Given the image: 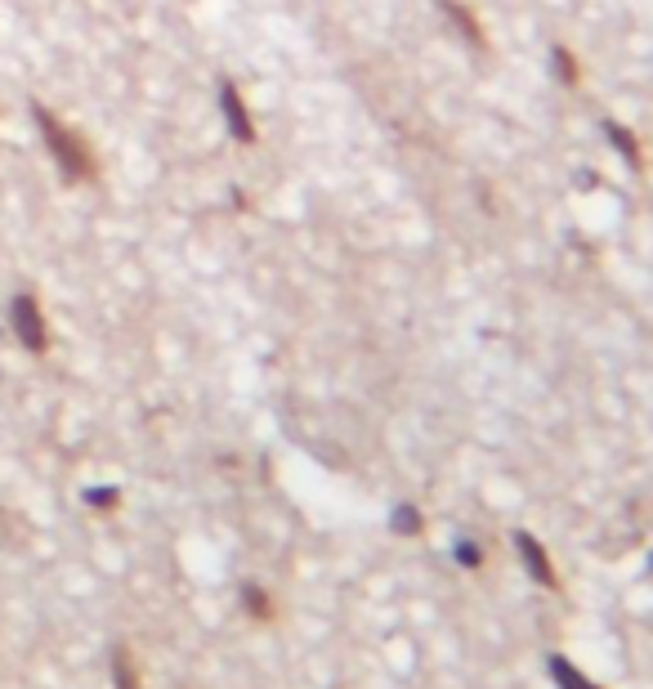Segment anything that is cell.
I'll use <instances>...</instances> for the list:
<instances>
[{
    "instance_id": "1",
    "label": "cell",
    "mask_w": 653,
    "mask_h": 689,
    "mask_svg": "<svg viewBox=\"0 0 653 689\" xmlns=\"http://www.w3.org/2000/svg\"><path fill=\"white\" fill-rule=\"evenodd\" d=\"M31 122H36V130H41L46 149H50V157H54V166L63 170L67 184H86V179L99 175V162H94V153H90V143L81 139V130L63 126V122L50 113V107H41V103H31Z\"/></svg>"
},
{
    "instance_id": "2",
    "label": "cell",
    "mask_w": 653,
    "mask_h": 689,
    "mask_svg": "<svg viewBox=\"0 0 653 689\" xmlns=\"http://www.w3.org/2000/svg\"><path fill=\"white\" fill-rule=\"evenodd\" d=\"M10 328L18 336V345L27 354H46L50 349V328H46V314H41V301L31 292H18L10 301Z\"/></svg>"
},
{
    "instance_id": "3",
    "label": "cell",
    "mask_w": 653,
    "mask_h": 689,
    "mask_svg": "<svg viewBox=\"0 0 653 689\" xmlns=\"http://www.w3.org/2000/svg\"><path fill=\"white\" fill-rule=\"evenodd\" d=\"M215 99H220V117H225L229 135H233L238 143H256V122H251V113H246V103H242L238 86H233V81H220Z\"/></svg>"
},
{
    "instance_id": "4",
    "label": "cell",
    "mask_w": 653,
    "mask_h": 689,
    "mask_svg": "<svg viewBox=\"0 0 653 689\" xmlns=\"http://www.w3.org/2000/svg\"><path fill=\"white\" fill-rule=\"evenodd\" d=\"M515 551H520V560H524V569L533 573V583H537V587H547V591L560 587V577H555L547 551H541V541H537L533 533H515Z\"/></svg>"
},
{
    "instance_id": "5",
    "label": "cell",
    "mask_w": 653,
    "mask_h": 689,
    "mask_svg": "<svg viewBox=\"0 0 653 689\" xmlns=\"http://www.w3.org/2000/svg\"><path fill=\"white\" fill-rule=\"evenodd\" d=\"M107 672H113V685H117V689H143V685H139V667H135V659H130L126 645H113V654H107Z\"/></svg>"
},
{
    "instance_id": "6",
    "label": "cell",
    "mask_w": 653,
    "mask_h": 689,
    "mask_svg": "<svg viewBox=\"0 0 653 689\" xmlns=\"http://www.w3.org/2000/svg\"><path fill=\"white\" fill-rule=\"evenodd\" d=\"M547 667H551V680H555L560 689H600L596 680H587L582 672H577L564 654H551V659H547Z\"/></svg>"
},
{
    "instance_id": "7",
    "label": "cell",
    "mask_w": 653,
    "mask_h": 689,
    "mask_svg": "<svg viewBox=\"0 0 653 689\" xmlns=\"http://www.w3.org/2000/svg\"><path fill=\"white\" fill-rule=\"evenodd\" d=\"M242 609L251 613V618H260V623L273 618V600H269V591L256 587V583H246V587H242Z\"/></svg>"
},
{
    "instance_id": "8",
    "label": "cell",
    "mask_w": 653,
    "mask_h": 689,
    "mask_svg": "<svg viewBox=\"0 0 653 689\" xmlns=\"http://www.w3.org/2000/svg\"><path fill=\"white\" fill-rule=\"evenodd\" d=\"M86 506H94V511H117L121 493L117 488H86Z\"/></svg>"
},
{
    "instance_id": "9",
    "label": "cell",
    "mask_w": 653,
    "mask_h": 689,
    "mask_svg": "<svg viewBox=\"0 0 653 689\" xmlns=\"http://www.w3.org/2000/svg\"><path fill=\"white\" fill-rule=\"evenodd\" d=\"M394 533H404V537L421 533V511H417V506H398V511H394Z\"/></svg>"
},
{
    "instance_id": "10",
    "label": "cell",
    "mask_w": 653,
    "mask_h": 689,
    "mask_svg": "<svg viewBox=\"0 0 653 689\" xmlns=\"http://www.w3.org/2000/svg\"><path fill=\"white\" fill-rule=\"evenodd\" d=\"M609 139H613V149H618L623 157H631V162H640V149H636V139L623 130V126H609Z\"/></svg>"
},
{
    "instance_id": "11",
    "label": "cell",
    "mask_w": 653,
    "mask_h": 689,
    "mask_svg": "<svg viewBox=\"0 0 653 689\" xmlns=\"http://www.w3.org/2000/svg\"><path fill=\"white\" fill-rule=\"evenodd\" d=\"M452 556H457V564H465V569H479V560H484L475 541H457V551H452Z\"/></svg>"
},
{
    "instance_id": "12",
    "label": "cell",
    "mask_w": 653,
    "mask_h": 689,
    "mask_svg": "<svg viewBox=\"0 0 653 689\" xmlns=\"http://www.w3.org/2000/svg\"><path fill=\"white\" fill-rule=\"evenodd\" d=\"M555 63H560V72H564V81H573V63H568L564 50H555Z\"/></svg>"
}]
</instances>
